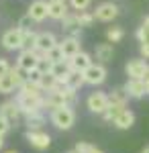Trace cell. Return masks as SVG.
Wrapping results in <instances>:
<instances>
[{
	"mask_svg": "<svg viewBox=\"0 0 149 153\" xmlns=\"http://www.w3.org/2000/svg\"><path fill=\"white\" fill-rule=\"evenodd\" d=\"M51 125L59 131H69L76 125V112L72 106H59L51 110Z\"/></svg>",
	"mask_w": 149,
	"mask_h": 153,
	"instance_id": "obj_1",
	"label": "cell"
},
{
	"mask_svg": "<svg viewBox=\"0 0 149 153\" xmlns=\"http://www.w3.org/2000/svg\"><path fill=\"white\" fill-rule=\"evenodd\" d=\"M14 100H16V104H19V108H21L23 114H33V112H39V110L45 108V94L33 96V94H23V92H19Z\"/></svg>",
	"mask_w": 149,
	"mask_h": 153,
	"instance_id": "obj_2",
	"label": "cell"
},
{
	"mask_svg": "<svg viewBox=\"0 0 149 153\" xmlns=\"http://www.w3.org/2000/svg\"><path fill=\"white\" fill-rule=\"evenodd\" d=\"M23 37H25V31L14 27V29H8L2 35L0 43H2V47L6 51H16V49H23Z\"/></svg>",
	"mask_w": 149,
	"mask_h": 153,
	"instance_id": "obj_3",
	"label": "cell"
},
{
	"mask_svg": "<svg viewBox=\"0 0 149 153\" xmlns=\"http://www.w3.org/2000/svg\"><path fill=\"white\" fill-rule=\"evenodd\" d=\"M84 74V80L86 84H90V86H100V84L106 82V76H108V71L104 68V63H92L88 70L82 71Z\"/></svg>",
	"mask_w": 149,
	"mask_h": 153,
	"instance_id": "obj_4",
	"label": "cell"
},
{
	"mask_svg": "<svg viewBox=\"0 0 149 153\" xmlns=\"http://www.w3.org/2000/svg\"><path fill=\"white\" fill-rule=\"evenodd\" d=\"M108 104H110L108 102V94H104V92H92L86 98V106L94 114H104L108 110Z\"/></svg>",
	"mask_w": 149,
	"mask_h": 153,
	"instance_id": "obj_5",
	"label": "cell"
},
{
	"mask_svg": "<svg viewBox=\"0 0 149 153\" xmlns=\"http://www.w3.org/2000/svg\"><path fill=\"white\" fill-rule=\"evenodd\" d=\"M25 139L31 143V147L37 149V151H45L47 147L51 145V135L45 133V131H27L25 133Z\"/></svg>",
	"mask_w": 149,
	"mask_h": 153,
	"instance_id": "obj_6",
	"label": "cell"
},
{
	"mask_svg": "<svg viewBox=\"0 0 149 153\" xmlns=\"http://www.w3.org/2000/svg\"><path fill=\"white\" fill-rule=\"evenodd\" d=\"M94 16L98 21H102V23H110V21H115L116 16H118V6H116L115 2H102V4L96 6Z\"/></svg>",
	"mask_w": 149,
	"mask_h": 153,
	"instance_id": "obj_7",
	"label": "cell"
},
{
	"mask_svg": "<svg viewBox=\"0 0 149 153\" xmlns=\"http://www.w3.org/2000/svg\"><path fill=\"white\" fill-rule=\"evenodd\" d=\"M21 114H23V112H21V108H19V104H16V100H6V102L0 104V117H4L12 127H16Z\"/></svg>",
	"mask_w": 149,
	"mask_h": 153,
	"instance_id": "obj_8",
	"label": "cell"
},
{
	"mask_svg": "<svg viewBox=\"0 0 149 153\" xmlns=\"http://www.w3.org/2000/svg\"><path fill=\"white\" fill-rule=\"evenodd\" d=\"M27 14L33 19L35 23H43L47 16H49V2H45V0H35V2H31V6L27 8Z\"/></svg>",
	"mask_w": 149,
	"mask_h": 153,
	"instance_id": "obj_9",
	"label": "cell"
},
{
	"mask_svg": "<svg viewBox=\"0 0 149 153\" xmlns=\"http://www.w3.org/2000/svg\"><path fill=\"white\" fill-rule=\"evenodd\" d=\"M39 63V55L35 53V49H23L19 53V59H16V65L21 68L23 71H31L37 68Z\"/></svg>",
	"mask_w": 149,
	"mask_h": 153,
	"instance_id": "obj_10",
	"label": "cell"
},
{
	"mask_svg": "<svg viewBox=\"0 0 149 153\" xmlns=\"http://www.w3.org/2000/svg\"><path fill=\"white\" fill-rule=\"evenodd\" d=\"M125 90H127V94H129V98H141V96L147 94V86L139 78H129L125 84Z\"/></svg>",
	"mask_w": 149,
	"mask_h": 153,
	"instance_id": "obj_11",
	"label": "cell"
},
{
	"mask_svg": "<svg viewBox=\"0 0 149 153\" xmlns=\"http://www.w3.org/2000/svg\"><path fill=\"white\" fill-rule=\"evenodd\" d=\"M147 70H149V65H147L145 59H131V61L127 63V68H125L129 78H139V80H143V76H145Z\"/></svg>",
	"mask_w": 149,
	"mask_h": 153,
	"instance_id": "obj_12",
	"label": "cell"
},
{
	"mask_svg": "<svg viewBox=\"0 0 149 153\" xmlns=\"http://www.w3.org/2000/svg\"><path fill=\"white\" fill-rule=\"evenodd\" d=\"M68 63H69V70L84 71V70H88V68L92 65V55L86 53V51H80V53H76L74 57H69Z\"/></svg>",
	"mask_w": 149,
	"mask_h": 153,
	"instance_id": "obj_13",
	"label": "cell"
},
{
	"mask_svg": "<svg viewBox=\"0 0 149 153\" xmlns=\"http://www.w3.org/2000/svg\"><path fill=\"white\" fill-rule=\"evenodd\" d=\"M59 47H61V51H63L66 59H69V57H74L76 53H80V51H82V43H80L78 37L69 35V37H66V39L59 43Z\"/></svg>",
	"mask_w": 149,
	"mask_h": 153,
	"instance_id": "obj_14",
	"label": "cell"
},
{
	"mask_svg": "<svg viewBox=\"0 0 149 153\" xmlns=\"http://www.w3.org/2000/svg\"><path fill=\"white\" fill-rule=\"evenodd\" d=\"M112 125H115L116 129H121V131L131 129V127L135 125V112H133V110H129V108H125L123 112H118V114L115 117Z\"/></svg>",
	"mask_w": 149,
	"mask_h": 153,
	"instance_id": "obj_15",
	"label": "cell"
},
{
	"mask_svg": "<svg viewBox=\"0 0 149 153\" xmlns=\"http://www.w3.org/2000/svg\"><path fill=\"white\" fill-rule=\"evenodd\" d=\"M59 84H63V86H68V88H72V90H76V92H78L82 86L86 84V80H84V74H82V71L69 70L68 74H66V78H63Z\"/></svg>",
	"mask_w": 149,
	"mask_h": 153,
	"instance_id": "obj_16",
	"label": "cell"
},
{
	"mask_svg": "<svg viewBox=\"0 0 149 153\" xmlns=\"http://www.w3.org/2000/svg\"><path fill=\"white\" fill-rule=\"evenodd\" d=\"M57 45V39H55V35L53 33H37V45H35V49H39V51H43V53H47L51 47H55Z\"/></svg>",
	"mask_w": 149,
	"mask_h": 153,
	"instance_id": "obj_17",
	"label": "cell"
},
{
	"mask_svg": "<svg viewBox=\"0 0 149 153\" xmlns=\"http://www.w3.org/2000/svg\"><path fill=\"white\" fill-rule=\"evenodd\" d=\"M68 4L66 0H49V19H55V21H61L66 14H68Z\"/></svg>",
	"mask_w": 149,
	"mask_h": 153,
	"instance_id": "obj_18",
	"label": "cell"
},
{
	"mask_svg": "<svg viewBox=\"0 0 149 153\" xmlns=\"http://www.w3.org/2000/svg\"><path fill=\"white\" fill-rule=\"evenodd\" d=\"M25 125H27V131H41L43 125H45V114H43V110L33 112V114H25Z\"/></svg>",
	"mask_w": 149,
	"mask_h": 153,
	"instance_id": "obj_19",
	"label": "cell"
},
{
	"mask_svg": "<svg viewBox=\"0 0 149 153\" xmlns=\"http://www.w3.org/2000/svg\"><path fill=\"white\" fill-rule=\"evenodd\" d=\"M94 55L98 59V63H108V61H112L115 49H112L110 43H100V45H96V49H94Z\"/></svg>",
	"mask_w": 149,
	"mask_h": 153,
	"instance_id": "obj_20",
	"label": "cell"
},
{
	"mask_svg": "<svg viewBox=\"0 0 149 153\" xmlns=\"http://www.w3.org/2000/svg\"><path fill=\"white\" fill-rule=\"evenodd\" d=\"M61 27L66 29V31H69L72 35L76 37L78 33H80V21H78V12H68L63 19H61Z\"/></svg>",
	"mask_w": 149,
	"mask_h": 153,
	"instance_id": "obj_21",
	"label": "cell"
},
{
	"mask_svg": "<svg viewBox=\"0 0 149 153\" xmlns=\"http://www.w3.org/2000/svg\"><path fill=\"white\" fill-rule=\"evenodd\" d=\"M69 71V63H68V59H61V61H55L53 65H51V71L49 74H53L55 78H57L59 82L66 78V74Z\"/></svg>",
	"mask_w": 149,
	"mask_h": 153,
	"instance_id": "obj_22",
	"label": "cell"
},
{
	"mask_svg": "<svg viewBox=\"0 0 149 153\" xmlns=\"http://www.w3.org/2000/svg\"><path fill=\"white\" fill-rule=\"evenodd\" d=\"M127 100H129V94H127L125 86H123V88H115V90L108 94V102H110V104H127Z\"/></svg>",
	"mask_w": 149,
	"mask_h": 153,
	"instance_id": "obj_23",
	"label": "cell"
},
{
	"mask_svg": "<svg viewBox=\"0 0 149 153\" xmlns=\"http://www.w3.org/2000/svg\"><path fill=\"white\" fill-rule=\"evenodd\" d=\"M19 92H23V94H33V96L45 94V92L41 90V86L35 84V82H31V80H25V82L21 84V88H19Z\"/></svg>",
	"mask_w": 149,
	"mask_h": 153,
	"instance_id": "obj_24",
	"label": "cell"
},
{
	"mask_svg": "<svg viewBox=\"0 0 149 153\" xmlns=\"http://www.w3.org/2000/svg\"><path fill=\"white\" fill-rule=\"evenodd\" d=\"M14 90H16V84H14L10 71H8L6 76H2V78H0V94H12Z\"/></svg>",
	"mask_w": 149,
	"mask_h": 153,
	"instance_id": "obj_25",
	"label": "cell"
},
{
	"mask_svg": "<svg viewBox=\"0 0 149 153\" xmlns=\"http://www.w3.org/2000/svg\"><path fill=\"white\" fill-rule=\"evenodd\" d=\"M137 39H139V43H141V45L149 47V16H145L143 25L139 27V31H137Z\"/></svg>",
	"mask_w": 149,
	"mask_h": 153,
	"instance_id": "obj_26",
	"label": "cell"
},
{
	"mask_svg": "<svg viewBox=\"0 0 149 153\" xmlns=\"http://www.w3.org/2000/svg\"><path fill=\"white\" fill-rule=\"evenodd\" d=\"M125 108H127V104H108V110L102 114V118L106 120V123H112L115 117L118 114V112H123Z\"/></svg>",
	"mask_w": 149,
	"mask_h": 153,
	"instance_id": "obj_27",
	"label": "cell"
},
{
	"mask_svg": "<svg viewBox=\"0 0 149 153\" xmlns=\"http://www.w3.org/2000/svg\"><path fill=\"white\" fill-rule=\"evenodd\" d=\"M123 37H125L123 27H110V29L106 31V39H108V43H118Z\"/></svg>",
	"mask_w": 149,
	"mask_h": 153,
	"instance_id": "obj_28",
	"label": "cell"
},
{
	"mask_svg": "<svg viewBox=\"0 0 149 153\" xmlns=\"http://www.w3.org/2000/svg\"><path fill=\"white\" fill-rule=\"evenodd\" d=\"M37 45V33H35L33 29H29V31H25V37H23V49H35ZM21 49V51H23Z\"/></svg>",
	"mask_w": 149,
	"mask_h": 153,
	"instance_id": "obj_29",
	"label": "cell"
},
{
	"mask_svg": "<svg viewBox=\"0 0 149 153\" xmlns=\"http://www.w3.org/2000/svg\"><path fill=\"white\" fill-rule=\"evenodd\" d=\"M45 57L51 61V63H55V61H61V59H66V55H63V51H61V47H59V43L55 45V47H51L49 51L45 53Z\"/></svg>",
	"mask_w": 149,
	"mask_h": 153,
	"instance_id": "obj_30",
	"label": "cell"
},
{
	"mask_svg": "<svg viewBox=\"0 0 149 153\" xmlns=\"http://www.w3.org/2000/svg\"><path fill=\"white\" fill-rule=\"evenodd\" d=\"M78 153H104L102 149H98L96 145H92V143H86V141H80L76 147H74Z\"/></svg>",
	"mask_w": 149,
	"mask_h": 153,
	"instance_id": "obj_31",
	"label": "cell"
},
{
	"mask_svg": "<svg viewBox=\"0 0 149 153\" xmlns=\"http://www.w3.org/2000/svg\"><path fill=\"white\" fill-rule=\"evenodd\" d=\"M94 12H88V10H80L78 12V21H80V27H90L94 23Z\"/></svg>",
	"mask_w": 149,
	"mask_h": 153,
	"instance_id": "obj_32",
	"label": "cell"
},
{
	"mask_svg": "<svg viewBox=\"0 0 149 153\" xmlns=\"http://www.w3.org/2000/svg\"><path fill=\"white\" fill-rule=\"evenodd\" d=\"M43 71L39 70V68H35V70H31V71H27V80H31V82H35V84H39L41 86V80H43Z\"/></svg>",
	"mask_w": 149,
	"mask_h": 153,
	"instance_id": "obj_33",
	"label": "cell"
},
{
	"mask_svg": "<svg viewBox=\"0 0 149 153\" xmlns=\"http://www.w3.org/2000/svg\"><path fill=\"white\" fill-rule=\"evenodd\" d=\"M90 2L92 0H69V6L76 12H80V10H86V8L90 6Z\"/></svg>",
	"mask_w": 149,
	"mask_h": 153,
	"instance_id": "obj_34",
	"label": "cell"
},
{
	"mask_svg": "<svg viewBox=\"0 0 149 153\" xmlns=\"http://www.w3.org/2000/svg\"><path fill=\"white\" fill-rule=\"evenodd\" d=\"M33 23H35L33 19H31L29 14H25V16H21V21H19V25H16V27H19V29H23V31H29Z\"/></svg>",
	"mask_w": 149,
	"mask_h": 153,
	"instance_id": "obj_35",
	"label": "cell"
},
{
	"mask_svg": "<svg viewBox=\"0 0 149 153\" xmlns=\"http://www.w3.org/2000/svg\"><path fill=\"white\" fill-rule=\"evenodd\" d=\"M51 65H53V63H51V61H49L47 57L39 59V63H37V68L43 71V74H49V71H51Z\"/></svg>",
	"mask_w": 149,
	"mask_h": 153,
	"instance_id": "obj_36",
	"label": "cell"
},
{
	"mask_svg": "<svg viewBox=\"0 0 149 153\" xmlns=\"http://www.w3.org/2000/svg\"><path fill=\"white\" fill-rule=\"evenodd\" d=\"M10 123H8V120H6V118L4 117H0V137H4V135H6V133H8V131H10Z\"/></svg>",
	"mask_w": 149,
	"mask_h": 153,
	"instance_id": "obj_37",
	"label": "cell"
},
{
	"mask_svg": "<svg viewBox=\"0 0 149 153\" xmlns=\"http://www.w3.org/2000/svg\"><path fill=\"white\" fill-rule=\"evenodd\" d=\"M8 71H10V63H8V59L0 57V78H2V76H6Z\"/></svg>",
	"mask_w": 149,
	"mask_h": 153,
	"instance_id": "obj_38",
	"label": "cell"
},
{
	"mask_svg": "<svg viewBox=\"0 0 149 153\" xmlns=\"http://www.w3.org/2000/svg\"><path fill=\"white\" fill-rule=\"evenodd\" d=\"M141 55L145 59H149V47H145V45H141Z\"/></svg>",
	"mask_w": 149,
	"mask_h": 153,
	"instance_id": "obj_39",
	"label": "cell"
},
{
	"mask_svg": "<svg viewBox=\"0 0 149 153\" xmlns=\"http://www.w3.org/2000/svg\"><path fill=\"white\" fill-rule=\"evenodd\" d=\"M143 82H145V84H149V70L145 71V76H143Z\"/></svg>",
	"mask_w": 149,
	"mask_h": 153,
	"instance_id": "obj_40",
	"label": "cell"
},
{
	"mask_svg": "<svg viewBox=\"0 0 149 153\" xmlns=\"http://www.w3.org/2000/svg\"><path fill=\"white\" fill-rule=\"evenodd\" d=\"M2 145H4V137H0V149H2Z\"/></svg>",
	"mask_w": 149,
	"mask_h": 153,
	"instance_id": "obj_41",
	"label": "cell"
},
{
	"mask_svg": "<svg viewBox=\"0 0 149 153\" xmlns=\"http://www.w3.org/2000/svg\"><path fill=\"white\" fill-rule=\"evenodd\" d=\"M141 153H149V147H145V149H143V151H141Z\"/></svg>",
	"mask_w": 149,
	"mask_h": 153,
	"instance_id": "obj_42",
	"label": "cell"
},
{
	"mask_svg": "<svg viewBox=\"0 0 149 153\" xmlns=\"http://www.w3.org/2000/svg\"><path fill=\"white\" fill-rule=\"evenodd\" d=\"M68 153H78V151H76V149H72V151H68Z\"/></svg>",
	"mask_w": 149,
	"mask_h": 153,
	"instance_id": "obj_43",
	"label": "cell"
},
{
	"mask_svg": "<svg viewBox=\"0 0 149 153\" xmlns=\"http://www.w3.org/2000/svg\"><path fill=\"white\" fill-rule=\"evenodd\" d=\"M145 86H147V94H149V84H145Z\"/></svg>",
	"mask_w": 149,
	"mask_h": 153,
	"instance_id": "obj_44",
	"label": "cell"
},
{
	"mask_svg": "<svg viewBox=\"0 0 149 153\" xmlns=\"http://www.w3.org/2000/svg\"><path fill=\"white\" fill-rule=\"evenodd\" d=\"M6 153H16V151H6Z\"/></svg>",
	"mask_w": 149,
	"mask_h": 153,
	"instance_id": "obj_45",
	"label": "cell"
}]
</instances>
